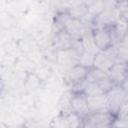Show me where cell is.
Wrapping results in <instances>:
<instances>
[{"label": "cell", "instance_id": "6da1fadb", "mask_svg": "<svg viewBox=\"0 0 128 128\" xmlns=\"http://www.w3.org/2000/svg\"><path fill=\"white\" fill-rule=\"evenodd\" d=\"M56 22L60 27V30H65L74 40H81L84 35L88 33V28L83 24L80 19L71 18L68 13L60 14Z\"/></svg>", "mask_w": 128, "mask_h": 128}, {"label": "cell", "instance_id": "7a4b0ae2", "mask_svg": "<svg viewBox=\"0 0 128 128\" xmlns=\"http://www.w3.org/2000/svg\"><path fill=\"white\" fill-rule=\"evenodd\" d=\"M121 14L118 8H110L104 9L101 13L95 16L93 22V29L97 28H110L116 24V22L120 19Z\"/></svg>", "mask_w": 128, "mask_h": 128}, {"label": "cell", "instance_id": "3957f363", "mask_svg": "<svg viewBox=\"0 0 128 128\" xmlns=\"http://www.w3.org/2000/svg\"><path fill=\"white\" fill-rule=\"evenodd\" d=\"M116 120V116L110 111L107 112H97L91 113L84 119L85 127H110L113 126V123Z\"/></svg>", "mask_w": 128, "mask_h": 128}, {"label": "cell", "instance_id": "277c9868", "mask_svg": "<svg viewBox=\"0 0 128 128\" xmlns=\"http://www.w3.org/2000/svg\"><path fill=\"white\" fill-rule=\"evenodd\" d=\"M106 96L109 103V111L116 116L120 105L126 99V93L121 85L116 84L106 93Z\"/></svg>", "mask_w": 128, "mask_h": 128}, {"label": "cell", "instance_id": "5b68a950", "mask_svg": "<svg viewBox=\"0 0 128 128\" xmlns=\"http://www.w3.org/2000/svg\"><path fill=\"white\" fill-rule=\"evenodd\" d=\"M94 43L99 51L106 50L113 45V40L109 28H97L92 30Z\"/></svg>", "mask_w": 128, "mask_h": 128}, {"label": "cell", "instance_id": "8992f818", "mask_svg": "<svg viewBox=\"0 0 128 128\" xmlns=\"http://www.w3.org/2000/svg\"><path fill=\"white\" fill-rule=\"evenodd\" d=\"M72 109L77 115H79L83 120L91 114L88 104H87V96L82 92H74L72 97Z\"/></svg>", "mask_w": 128, "mask_h": 128}, {"label": "cell", "instance_id": "52a82bcc", "mask_svg": "<svg viewBox=\"0 0 128 128\" xmlns=\"http://www.w3.org/2000/svg\"><path fill=\"white\" fill-rule=\"evenodd\" d=\"M87 104L91 113L109 111V103H108L106 93L87 96Z\"/></svg>", "mask_w": 128, "mask_h": 128}, {"label": "cell", "instance_id": "ba28073f", "mask_svg": "<svg viewBox=\"0 0 128 128\" xmlns=\"http://www.w3.org/2000/svg\"><path fill=\"white\" fill-rule=\"evenodd\" d=\"M107 73L115 84L120 85L128 77V63L127 62L114 63Z\"/></svg>", "mask_w": 128, "mask_h": 128}, {"label": "cell", "instance_id": "9c48e42d", "mask_svg": "<svg viewBox=\"0 0 128 128\" xmlns=\"http://www.w3.org/2000/svg\"><path fill=\"white\" fill-rule=\"evenodd\" d=\"M88 71H89L88 67H85L78 63L69 68L68 73H67V78H68L69 82L72 83V85H75V84L86 79Z\"/></svg>", "mask_w": 128, "mask_h": 128}, {"label": "cell", "instance_id": "30bf717a", "mask_svg": "<svg viewBox=\"0 0 128 128\" xmlns=\"http://www.w3.org/2000/svg\"><path fill=\"white\" fill-rule=\"evenodd\" d=\"M73 94H74L73 91H66L61 95V97L58 101V110H59L60 114L67 115V114L73 112V109H72Z\"/></svg>", "mask_w": 128, "mask_h": 128}, {"label": "cell", "instance_id": "8fae6325", "mask_svg": "<svg viewBox=\"0 0 128 128\" xmlns=\"http://www.w3.org/2000/svg\"><path fill=\"white\" fill-rule=\"evenodd\" d=\"M74 43V39L65 31V30H59V32L56 35L55 39V44L56 46L61 50H68L71 49Z\"/></svg>", "mask_w": 128, "mask_h": 128}, {"label": "cell", "instance_id": "7c38bea8", "mask_svg": "<svg viewBox=\"0 0 128 128\" xmlns=\"http://www.w3.org/2000/svg\"><path fill=\"white\" fill-rule=\"evenodd\" d=\"M67 13L69 14V16L71 18L81 19L86 14L89 13V7L86 4H84L83 2H80V3H77V4L73 5L71 8H69Z\"/></svg>", "mask_w": 128, "mask_h": 128}, {"label": "cell", "instance_id": "4fadbf2b", "mask_svg": "<svg viewBox=\"0 0 128 128\" xmlns=\"http://www.w3.org/2000/svg\"><path fill=\"white\" fill-rule=\"evenodd\" d=\"M106 77H108V73L107 72H105V71L93 66V67L89 68L88 74L86 76V80L97 83V82H99L100 80H102V79H104Z\"/></svg>", "mask_w": 128, "mask_h": 128}, {"label": "cell", "instance_id": "5bb4252c", "mask_svg": "<svg viewBox=\"0 0 128 128\" xmlns=\"http://www.w3.org/2000/svg\"><path fill=\"white\" fill-rule=\"evenodd\" d=\"M95 55L94 53L92 52H89V51H83L80 55H79V59H78V63L85 66V67H88V68H91L93 67V64H94V59H95Z\"/></svg>", "mask_w": 128, "mask_h": 128}, {"label": "cell", "instance_id": "9a60e30c", "mask_svg": "<svg viewBox=\"0 0 128 128\" xmlns=\"http://www.w3.org/2000/svg\"><path fill=\"white\" fill-rule=\"evenodd\" d=\"M50 126H52V127H60V128L70 127L67 116L66 115H62V114H60L59 116H57L56 118H54L52 120Z\"/></svg>", "mask_w": 128, "mask_h": 128}, {"label": "cell", "instance_id": "2e32d148", "mask_svg": "<svg viewBox=\"0 0 128 128\" xmlns=\"http://www.w3.org/2000/svg\"><path fill=\"white\" fill-rule=\"evenodd\" d=\"M116 118L118 119H128V99H125L120 105L118 112L116 114Z\"/></svg>", "mask_w": 128, "mask_h": 128}, {"label": "cell", "instance_id": "e0dca14e", "mask_svg": "<svg viewBox=\"0 0 128 128\" xmlns=\"http://www.w3.org/2000/svg\"><path fill=\"white\" fill-rule=\"evenodd\" d=\"M119 11H120V14H121V18H123L125 21L128 22V6L120 9Z\"/></svg>", "mask_w": 128, "mask_h": 128}, {"label": "cell", "instance_id": "ac0fdd59", "mask_svg": "<svg viewBox=\"0 0 128 128\" xmlns=\"http://www.w3.org/2000/svg\"><path fill=\"white\" fill-rule=\"evenodd\" d=\"M120 85H121V87L124 89V91H125V93H126V99H128V77H127Z\"/></svg>", "mask_w": 128, "mask_h": 128}, {"label": "cell", "instance_id": "d6986e66", "mask_svg": "<svg viewBox=\"0 0 128 128\" xmlns=\"http://www.w3.org/2000/svg\"><path fill=\"white\" fill-rule=\"evenodd\" d=\"M65 1H74V0H65Z\"/></svg>", "mask_w": 128, "mask_h": 128}, {"label": "cell", "instance_id": "ffe728a7", "mask_svg": "<svg viewBox=\"0 0 128 128\" xmlns=\"http://www.w3.org/2000/svg\"><path fill=\"white\" fill-rule=\"evenodd\" d=\"M127 34H128V31H127Z\"/></svg>", "mask_w": 128, "mask_h": 128}]
</instances>
